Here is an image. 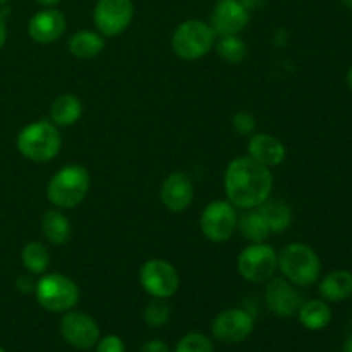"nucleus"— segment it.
I'll return each mask as SVG.
<instances>
[{
    "mask_svg": "<svg viewBox=\"0 0 352 352\" xmlns=\"http://www.w3.org/2000/svg\"><path fill=\"white\" fill-rule=\"evenodd\" d=\"M274 175L265 165L250 157H237L227 165L223 174V189L227 201L236 208L253 210L263 205L272 196Z\"/></svg>",
    "mask_w": 352,
    "mask_h": 352,
    "instance_id": "1",
    "label": "nucleus"
},
{
    "mask_svg": "<svg viewBox=\"0 0 352 352\" xmlns=\"http://www.w3.org/2000/svg\"><path fill=\"white\" fill-rule=\"evenodd\" d=\"M89 186H91V177L82 165H65L48 181L47 198L55 208L72 210L85 201Z\"/></svg>",
    "mask_w": 352,
    "mask_h": 352,
    "instance_id": "2",
    "label": "nucleus"
},
{
    "mask_svg": "<svg viewBox=\"0 0 352 352\" xmlns=\"http://www.w3.org/2000/svg\"><path fill=\"white\" fill-rule=\"evenodd\" d=\"M17 151L26 160L47 164L54 160L62 148L60 131L50 120H36L19 131L16 138Z\"/></svg>",
    "mask_w": 352,
    "mask_h": 352,
    "instance_id": "3",
    "label": "nucleus"
},
{
    "mask_svg": "<svg viewBox=\"0 0 352 352\" xmlns=\"http://www.w3.org/2000/svg\"><path fill=\"white\" fill-rule=\"evenodd\" d=\"M278 254V272L298 287H309L322 274V261L316 251L305 243H291Z\"/></svg>",
    "mask_w": 352,
    "mask_h": 352,
    "instance_id": "4",
    "label": "nucleus"
},
{
    "mask_svg": "<svg viewBox=\"0 0 352 352\" xmlns=\"http://www.w3.org/2000/svg\"><path fill=\"white\" fill-rule=\"evenodd\" d=\"M38 305L50 313H65L76 308L81 298L79 285L62 274H43L34 284Z\"/></svg>",
    "mask_w": 352,
    "mask_h": 352,
    "instance_id": "5",
    "label": "nucleus"
},
{
    "mask_svg": "<svg viewBox=\"0 0 352 352\" xmlns=\"http://www.w3.org/2000/svg\"><path fill=\"white\" fill-rule=\"evenodd\" d=\"M217 34L208 23L188 19L175 28L170 38L172 52L182 60H198L215 47Z\"/></svg>",
    "mask_w": 352,
    "mask_h": 352,
    "instance_id": "6",
    "label": "nucleus"
},
{
    "mask_svg": "<svg viewBox=\"0 0 352 352\" xmlns=\"http://www.w3.org/2000/svg\"><path fill=\"white\" fill-rule=\"evenodd\" d=\"M278 270L277 251L267 243H251L237 256V272L248 282H268Z\"/></svg>",
    "mask_w": 352,
    "mask_h": 352,
    "instance_id": "7",
    "label": "nucleus"
},
{
    "mask_svg": "<svg viewBox=\"0 0 352 352\" xmlns=\"http://www.w3.org/2000/svg\"><path fill=\"white\" fill-rule=\"evenodd\" d=\"M236 206L227 199H215L205 206L199 217V229L203 236L215 244L227 243L237 230Z\"/></svg>",
    "mask_w": 352,
    "mask_h": 352,
    "instance_id": "8",
    "label": "nucleus"
},
{
    "mask_svg": "<svg viewBox=\"0 0 352 352\" xmlns=\"http://www.w3.org/2000/svg\"><path fill=\"white\" fill-rule=\"evenodd\" d=\"M140 284L151 298L168 299L177 292L181 278L174 265L160 258H153L144 261L140 268Z\"/></svg>",
    "mask_w": 352,
    "mask_h": 352,
    "instance_id": "9",
    "label": "nucleus"
},
{
    "mask_svg": "<svg viewBox=\"0 0 352 352\" xmlns=\"http://www.w3.org/2000/svg\"><path fill=\"white\" fill-rule=\"evenodd\" d=\"M134 17L133 0H98L93 9V21L103 38L122 34Z\"/></svg>",
    "mask_w": 352,
    "mask_h": 352,
    "instance_id": "10",
    "label": "nucleus"
},
{
    "mask_svg": "<svg viewBox=\"0 0 352 352\" xmlns=\"http://www.w3.org/2000/svg\"><path fill=\"white\" fill-rule=\"evenodd\" d=\"M58 332L62 339L71 347L79 351H88L100 340V327L93 316L85 311H65L58 323Z\"/></svg>",
    "mask_w": 352,
    "mask_h": 352,
    "instance_id": "11",
    "label": "nucleus"
},
{
    "mask_svg": "<svg viewBox=\"0 0 352 352\" xmlns=\"http://www.w3.org/2000/svg\"><path fill=\"white\" fill-rule=\"evenodd\" d=\"M254 316L243 308H229L220 311L212 323V333L226 344H239L253 333Z\"/></svg>",
    "mask_w": 352,
    "mask_h": 352,
    "instance_id": "12",
    "label": "nucleus"
},
{
    "mask_svg": "<svg viewBox=\"0 0 352 352\" xmlns=\"http://www.w3.org/2000/svg\"><path fill=\"white\" fill-rule=\"evenodd\" d=\"M265 302L275 316L291 318L298 315L302 305V296L298 291V285L291 284L284 277H272L265 287Z\"/></svg>",
    "mask_w": 352,
    "mask_h": 352,
    "instance_id": "13",
    "label": "nucleus"
},
{
    "mask_svg": "<svg viewBox=\"0 0 352 352\" xmlns=\"http://www.w3.org/2000/svg\"><path fill=\"white\" fill-rule=\"evenodd\" d=\"M250 23V10L241 0H219L213 7L210 26L217 36L239 34Z\"/></svg>",
    "mask_w": 352,
    "mask_h": 352,
    "instance_id": "14",
    "label": "nucleus"
},
{
    "mask_svg": "<svg viewBox=\"0 0 352 352\" xmlns=\"http://www.w3.org/2000/svg\"><path fill=\"white\" fill-rule=\"evenodd\" d=\"M195 198V186L186 172H172L164 179L160 188V201L168 212H184Z\"/></svg>",
    "mask_w": 352,
    "mask_h": 352,
    "instance_id": "15",
    "label": "nucleus"
},
{
    "mask_svg": "<svg viewBox=\"0 0 352 352\" xmlns=\"http://www.w3.org/2000/svg\"><path fill=\"white\" fill-rule=\"evenodd\" d=\"M65 28H67V21L64 14L54 7H48L31 17L28 24V33L31 40L36 43L48 45L60 40L62 34L65 33Z\"/></svg>",
    "mask_w": 352,
    "mask_h": 352,
    "instance_id": "16",
    "label": "nucleus"
},
{
    "mask_svg": "<svg viewBox=\"0 0 352 352\" xmlns=\"http://www.w3.org/2000/svg\"><path fill=\"white\" fill-rule=\"evenodd\" d=\"M248 157L268 168L282 165L287 157V148L278 138L267 133L251 134L248 143Z\"/></svg>",
    "mask_w": 352,
    "mask_h": 352,
    "instance_id": "17",
    "label": "nucleus"
},
{
    "mask_svg": "<svg viewBox=\"0 0 352 352\" xmlns=\"http://www.w3.org/2000/svg\"><path fill=\"white\" fill-rule=\"evenodd\" d=\"M82 117V102L72 93H62L50 105V122L57 127H71Z\"/></svg>",
    "mask_w": 352,
    "mask_h": 352,
    "instance_id": "18",
    "label": "nucleus"
},
{
    "mask_svg": "<svg viewBox=\"0 0 352 352\" xmlns=\"http://www.w3.org/2000/svg\"><path fill=\"white\" fill-rule=\"evenodd\" d=\"M320 296L329 302H342L352 296V274L349 270H332L322 278Z\"/></svg>",
    "mask_w": 352,
    "mask_h": 352,
    "instance_id": "19",
    "label": "nucleus"
},
{
    "mask_svg": "<svg viewBox=\"0 0 352 352\" xmlns=\"http://www.w3.org/2000/svg\"><path fill=\"white\" fill-rule=\"evenodd\" d=\"M298 318L306 330L318 332V330L327 329L330 325L332 309L325 299H309V301H302L298 311Z\"/></svg>",
    "mask_w": 352,
    "mask_h": 352,
    "instance_id": "20",
    "label": "nucleus"
},
{
    "mask_svg": "<svg viewBox=\"0 0 352 352\" xmlns=\"http://www.w3.org/2000/svg\"><path fill=\"white\" fill-rule=\"evenodd\" d=\"M41 230H43L45 239L54 246H62L71 239L72 227L67 217L62 213V210L52 208L41 219Z\"/></svg>",
    "mask_w": 352,
    "mask_h": 352,
    "instance_id": "21",
    "label": "nucleus"
},
{
    "mask_svg": "<svg viewBox=\"0 0 352 352\" xmlns=\"http://www.w3.org/2000/svg\"><path fill=\"white\" fill-rule=\"evenodd\" d=\"M237 230L250 243H267L268 236L272 234L267 220H265V217L261 215V212L258 208L246 210L237 219Z\"/></svg>",
    "mask_w": 352,
    "mask_h": 352,
    "instance_id": "22",
    "label": "nucleus"
},
{
    "mask_svg": "<svg viewBox=\"0 0 352 352\" xmlns=\"http://www.w3.org/2000/svg\"><path fill=\"white\" fill-rule=\"evenodd\" d=\"M105 48V40L100 33L95 31L82 30L78 31L69 40V52L74 55L76 58H93L98 57Z\"/></svg>",
    "mask_w": 352,
    "mask_h": 352,
    "instance_id": "23",
    "label": "nucleus"
},
{
    "mask_svg": "<svg viewBox=\"0 0 352 352\" xmlns=\"http://www.w3.org/2000/svg\"><path fill=\"white\" fill-rule=\"evenodd\" d=\"M258 210H260L261 215H263L265 220H267L272 234H280L291 227L292 210L285 201L268 198L263 205L258 206Z\"/></svg>",
    "mask_w": 352,
    "mask_h": 352,
    "instance_id": "24",
    "label": "nucleus"
},
{
    "mask_svg": "<svg viewBox=\"0 0 352 352\" xmlns=\"http://www.w3.org/2000/svg\"><path fill=\"white\" fill-rule=\"evenodd\" d=\"M21 261L31 275H43L50 267V251L40 241H31L21 251Z\"/></svg>",
    "mask_w": 352,
    "mask_h": 352,
    "instance_id": "25",
    "label": "nucleus"
},
{
    "mask_svg": "<svg viewBox=\"0 0 352 352\" xmlns=\"http://www.w3.org/2000/svg\"><path fill=\"white\" fill-rule=\"evenodd\" d=\"M215 47L220 57L229 64H239L248 55V45L244 43L239 34L220 36V40L215 41Z\"/></svg>",
    "mask_w": 352,
    "mask_h": 352,
    "instance_id": "26",
    "label": "nucleus"
},
{
    "mask_svg": "<svg viewBox=\"0 0 352 352\" xmlns=\"http://www.w3.org/2000/svg\"><path fill=\"white\" fill-rule=\"evenodd\" d=\"M143 320L151 329H160L167 325L170 320V306L167 305V299L151 298L143 309Z\"/></svg>",
    "mask_w": 352,
    "mask_h": 352,
    "instance_id": "27",
    "label": "nucleus"
},
{
    "mask_svg": "<svg viewBox=\"0 0 352 352\" xmlns=\"http://www.w3.org/2000/svg\"><path fill=\"white\" fill-rule=\"evenodd\" d=\"M174 352H213V342L203 333L191 332L179 340Z\"/></svg>",
    "mask_w": 352,
    "mask_h": 352,
    "instance_id": "28",
    "label": "nucleus"
},
{
    "mask_svg": "<svg viewBox=\"0 0 352 352\" xmlns=\"http://www.w3.org/2000/svg\"><path fill=\"white\" fill-rule=\"evenodd\" d=\"M232 127L241 136H251L256 133V119L250 112H237L232 117Z\"/></svg>",
    "mask_w": 352,
    "mask_h": 352,
    "instance_id": "29",
    "label": "nucleus"
},
{
    "mask_svg": "<svg viewBox=\"0 0 352 352\" xmlns=\"http://www.w3.org/2000/svg\"><path fill=\"white\" fill-rule=\"evenodd\" d=\"M95 352H126V344L119 336L100 337L95 346Z\"/></svg>",
    "mask_w": 352,
    "mask_h": 352,
    "instance_id": "30",
    "label": "nucleus"
},
{
    "mask_svg": "<svg viewBox=\"0 0 352 352\" xmlns=\"http://www.w3.org/2000/svg\"><path fill=\"white\" fill-rule=\"evenodd\" d=\"M140 352H170V347H168L164 340L151 339V340H146V342L141 346Z\"/></svg>",
    "mask_w": 352,
    "mask_h": 352,
    "instance_id": "31",
    "label": "nucleus"
},
{
    "mask_svg": "<svg viewBox=\"0 0 352 352\" xmlns=\"http://www.w3.org/2000/svg\"><path fill=\"white\" fill-rule=\"evenodd\" d=\"M34 284H36V282H33L31 280V277H19L17 278V282H16V285H17V289H19L21 292H31V291H34Z\"/></svg>",
    "mask_w": 352,
    "mask_h": 352,
    "instance_id": "32",
    "label": "nucleus"
},
{
    "mask_svg": "<svg viewBox=\"0 0 352 352\" xmlns=\"http://www.w3.org/2000/svg\"><path fill=\"white\" fill-rule=\"evenodd\" d=\"M268 0H241V3H243L244 7H246L248 10H258V9H263L265 6H267Z\"/></svg>",
    "mask_w": 352,
    "mask_h": 352,
    "instance_id": "33",
    "label": "nucleus"
},
{
    "mask_svg": "<svg viewBox=\"0 0 352 352\" xmlns=\"http://www.w3.org/2000/svg\"><path fill=\"white\" fill-rule=\"evenodd\" d=\"M6 40H7V28H6V17H3V14L0 12V48L6 45Z\"/></svg>",
    "mask_w": 352,
    "mask_h": 352,
    "instance_id": "34",
    "label": "nucleus"
},
{
    "mask_svg": "<svg viewBox=\"0 0 352 352\" xmlns=\"http://www.w3.org/2000/svg\"><path fill=\"white\" fill-rule=\"evenodd\" d=\"M38 3H41L43 7H54L57 6V3H60L62 0H36Z\"/></svg>",
    "mask_w": 352,
    "mask_h": 352,
    "instance_id": "35",
    "label": "nucleus"
},
{
    "mask_svg": "<svg viewBox=\"0 0 352 352\" xmlns=\"http://www.w3.org/2000/svg\"><path fill=\"white\" fill-rule=\"evenodd\" d=\"M344 352H352V336L347 337L346 344H344Z\"/></svg>",
    "mask_w": 352,
    "mask_h": 352,
    "instance_id": "36",
    "label": "nucleus"
},
{
    "mask_svg": "<svg viewBox=\"0 0 352 352\" xmlns=\"http://www.w3.org/2000/svg\"><path fill=\"white\" fill-rule=\"evenodd\" d=\"M347 86H349V89L352 93V65L349 67V71H347Z\"/></svg>",
    "mask_w": 352,
    "mask_h": 352,
    "instance_id": "37",
    "label": "nucleus"
},
{
    "mask_svg": "<svg viewBox=\"0 0 352 352\" xmlns=\"http://www.w3.org/2000/svg\"><path fill=\"white\" fill-rule=\"evenodd\" d=\"M340 2H342L344 6L347 7V9H351V10H352V0H340Z\"/></svg>",
    "mask_w": 352,
    "mask_h": 352,
    "instance_id": "38",
    "label": "nucleus"
},
{
    "mask_svg": "<svg viewBox=\"0 0 352 352\" xmlns=\"http://www.w3.org/2000/svg\"><path fill=\"white\" fill-rule=\"evenodd\" d=\"M9 2V0H0V6H3V3H7Z\"/></svg>",
    "mask_w": 352,
    "mask_h": 352,
    "instance_id": "39",
    "label": "nucleus"
},
{
    "mask_svg": "<svg viewBox=\"0 0 352 352\" xmlns=\"http://www.w3.org/2000/svg\"><path fill=\"white\" fill-rule=\"evenodd\" d=\"M0 352H6V351H3V347H0Z\"/></svg>",
    "mask_w": 352,
    "mask_h": 352,
    "instance_id": "40",
    "label": "nucleus"
}]
</instances>
